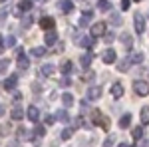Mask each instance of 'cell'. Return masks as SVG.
I'll use <instances>...</instances> for the list:
<instances>
[{
    "label": "cell",
    "instance_id": "6da1fadb",
    "mask_svg": "<svg viewBox=\"0 0 149 147\" xmlns=\"http://www.w3.org/2000/svg\"><path fill=\"white\" fill-rule=\"evenodd\" d=\"M133 91L141 98H145V95H149V84L143 82V79H135L133 82Z\"/></svg>",
    "mask_w": 149,
    "mask_h": 147
},
{
    "label": "cell",
    "instance_id": "7a4b0ae2",
    "mask_svg": "<svg viewBox=\"0 0 149 147\" xmlns=\"http://www.w3.org/2000/svg\"><path fill=\"white\" fill-rule=\"evenodd\" d=\"M133 28H135V32L137 34H143L145 32V18H143V14H135V18H133Z\"/></svg>",
    "mask_w": 149,
    "mask_h": 147
},
{
    "label": "cell",
    "instance_id": "3957f363",
    "mask_svg": "<svg viewBox=\"0 0 149 147\" xmlns=\"http://www.w3.org/2000/svg\"><path fill=\"white\" fill-rule=\"evenodd\" d=\"M16 84H18V76L12 74V76H8V78L2 82V90L4 91H12L14 88H16Z\"/></svg>",
    "mask_w": 149,
    "mask_h": 147
},
{
    "label": "cell",
    "instance_id": "277c9868",
    "mask_svg": "<svg viewBox=\"0 0 149 147\" xmlns=\"http://www.w3.org/2000/svg\"><path fill=\"white\" fill-rule=\"evenodd\" d=\"M16 64H18V68L22 70V72H26V70L30 68V60H28V56H26V54H24V50H20V52H18Z\"/></svg>",
    "mask_w": 149,
    "mask_h": 147
},
{
    "label": "cell",
    "instance_id": "5b68a950",
    "mask_svg": "<svg viewBox=\"0 0 149 147\" xmlns=\"http://www.w3.org/2000/svg\"><path fill=\"white\" fill-rule=\"evenodd\" d=\"M102 88H100V86H92V88H90V90H88V93H86V98H88V100H90V102H95V100H100V98H102Z\"/></svg>",
    "mask_w": 149,
    "mask_h": 147
},
{
    "label": "cell",
    "instance_id": "8992f818",
    "mask_svg": "<svg viewBox=\"0 0 149 147\" xmlns=\"http://www.w3.org/2000/svg\"><path fill=\"white\" fill-rule=\"evenodd\" d=\"M92 117H93V121H95L97 125H102L103 129H107V127H109V121H107V117H103V115H102V111H97V109H95V111L92 113Z\"/></svg>",
    "mask_w": 149,
    "mask_h": 147
},
{
    "label": "cell",
    "instance_id": "52a82bcc",
    "mask_svg": "<svg viewBox=\"0 0 149 147\" xmlns=\"http://www.w3.org/2000/svg\"><path fill=\"white\" fill-rule=\"evenodd\" d=\"M92 18H93V12L86 8V10L81 12V16H80V22H78V24H80V28H86L88 24L92 22Z\"/></svg>",
    "mask_w": 149,
    "mask_h": 147
},
{
    "label": "cell",
    "instance_id": "ba28073f",
    "mask_svg": "<svg viewBox=\"0 0 149 147\" xmlns=\"http://www.w3.org/2000/svg\"><path fill=\"white\" fill-rule=\"evenodd\" d=\"M90 34L95 38V36H105L107 32H105V22H97L92 26V30H90Z\"/></svg>",
    "mask_w": 149,
    "mask_h": 147
},
{
    "label": "cell",
    "instance_id": "9c48e42d",
    "mask_svg": "<svg viewBox=\"0 0 149 147\" xmlns=\"http://www.w3.org/2000/svg\"><path fill=\"white\" fill-rule=\"evenodd\" d=\"M16 131H18V139H22V141H30V139L36 137V133H32V131L26 129V127H18Z\"/></svg>",
    "mask_w": 149,
    "mask_h": 147
},
{
    "label": "cell",
    "instance_id": "30bf717a",
    "mask_svg": "<svg viewBox=\"0 0 149 147\" xmlns=\"http://www.w3.org/2000/svg\"><path fill=\"white\" fill-rule=\"evenodd\" d=\"M54 26H56V20H54V18H50V16L40 18V28H42V30H48V32H50Z\"/></svg>",
    "mask_w": 149,
    "mask_h": 147
},
{
    "label": "cell",
    "instance_id": "8fae6325",
    "mask_svg": "<svg viewBox=\"0 0 149 147\" xmlns=\"http://www.w3.org/2000/svg\"><path fill=\"white\" fill-rule=\"evenodd\" d=\"M115 50H111V48H107V50H103V54H102V60H103V64H113L115 62Z\"/></svg>",
    "mask_w": 149,
    "mask_h": 147
},
{
    "label": "cell",
    "instance_id": "7c38bea8",
    "mask_svg": "<svg viewBox=\"0 0 149 147\" xmlns=\"http://www.w3.org/2000/svg\"><path fill=\"white\" fill-rule=\"evenodd\" d=\"M26 115H28V119H30V121H34V123L40 121V111H38V107H36V105H30V107H28V111H26Z\"/></svg>",
    "mask_w": 149,
    "mask_h": 147
},
{
    "label": "cell",
    "instance_id": "4fadbf2b",
    "mask_svg": "<svg viewBox=\"0 0 149 147\" xmlns=\"http://www.w3.org/2000/svg\"><path fill=\"white\" fill-rule=\"evenodd\" d=\"M58 10L64 12V14L72 12V10H74V4H72V0H60V2H58Z\"/></svg>",
    "mask_w": 149,
    "mask_h": 147
},
{
    "label": "cell",
    "instance_id": "5bb4252c",
    "mask_svg": "<svg viewBox=\"0 0 149 147\" xmlns=\"http://www.w3.org/2000/svg\"><path fill=\"white\" fill-rule=\"evenodd\" d=\"M16 44V38L14 36H4L2 38V52H6V48H12Z\"/></svg>",
    "mask_w": 149,
    "mask_h": 147
},
{
    "label": "cell",
    "instance_id": "9a60e30c",
    "mask_svg": "<svg viewBox=\"0 0 149 147\" xmlns=\"http://www.w3.org/2000/svg\"><path fill=\"white\" fill-rule=\"evenodd\" d=\"M10 117H12V119H16V121H18V119H22V117H24V109L20 107V105H14V107H12V111H10Z\"/></svg>",
    "mask_w": 149,
    "mask_h": 147
},
{
    "label": "cell",
    "instance_id": "2e32d148",
    "mask_svg": "<svg viewBox=\"0 0 149 147\" xmlns=\"http://www.w3.org/2000/svg\"><path fill=\"white\" fill-rule=\"evenodd\" d=\"M60 70H62V74H64V76H68V74L74 72V64H72L70 60H64V62H62V66H60Z\"/></svg>",
    "mask_w": 149,
    "mask_h": 147
},
{
    "label": "cell",
    "instance_id": "e0dca14e",
    "mask_svg": "<svg viewBox=\"0 0 149 147\" xmlns=\"http://www.w3.org/2000/svg\"><path fill=\"white\" fill-rule=\"evenodd\" d=\"M111 95H113L115 100H119V98L123 95V86H121V84H113V86H111Z\"/></svg>",
    "mask_w": 149,
    "mask_h": 147
},
{
    "label": "cell",
    "instance_id": "ac0fdd59",
    "mask_svg": "<svg viewBox=\"0 0 149 147\" xmlns=\"http://www.w3.org/2000/svg\"><path fill=\"white\" fill-rule=\"evenodd\" d=\"M44 42H46L48 46H54L58 42V34L56 32H52V30H50V32H48L46 36H44Z\"/></svg>",
    "mask_w": 149,
    "mask_h": 147
},
{
    "label": "cell",
    "instance_id": "d6986e66",
    "mask_svg": "<svg viewBox=\"0 0 149 147\" xmlns=\"http://www.w3.org/2000/svg\"><path fill=\"white\" fill-rule=\"evenodd\" d=\"M92 60H93V56L92 54H84V56L80 58V64H81V68H90V66H92Z\"/></svg>",
    "mask_w": 149,
    "mask_h": 147
},
{
    "label": "cell",
    "instance_id": "ffe728a7",
    "mask_svg": "<svg viewBox=\"0 0 149 147\" xmlns=\"http://www.w3.org/2000/svg\"><path fill=\"white\" fill-rule=\"evenodd\" d=\"M97 10L100 12H109L111 10V2H109V0H100V2H97Z\"/></svg>",
    "mask_w": 149,
    "mask_h": 147
},
{
    "label": "cell",
    "instance_id": "44dd1931",
    "mask_svg": "<svg viewBox=\"0 0 149 147\" xmlns=\"http://www.w3.org/2000/svg\"><path fill=\"white\" fill-rule=\"evenodd\" d=\"M129 66H131V60H119V64H117V70H119V72H123V74H125V72H129Z\"/></svg>",
    "mask_w": 149,
    "mask_h": 147
},
{
    "label": "cell",
    "instance_id": "7402d4cb",
    "mask_svg": "<svg viewBox=\"0 0 149 147\" xmlns=\"http://www.w3.org/2000/svg\"><path fill=\"white\" fill-rule=\"evenodd\" d=\"M56 117H58V121H62V123H68V121H70V113L66 111V109L56 111Z\"/></svg>",
    "mask_w": 149,
    "mask_h": 147
},
{
    "label": "cell",
    "instance_id": "603a6c76",
    "mask_svg": "<svg viewBox=\"0 0 149 147\" xmlns=\"http://www.w3.org/2000/svg\"><path fill=\"white\" fill-rule=\"evenodd\" d=\"M54 72H56V68H54L52 64H44V66L40 68V74H42V76H52Z\"/></svg>",
    "mask_w": 149,
    "mask_h": 147
},
{
    "label": "cell",
    "instance_id": "cb8c5ba5",
    "mask_svg": "<svg viewBox=\"0 0 149 147\" xmlns=\"http://www.w3.org/2000/svg\"><path fill=\"white\" fill-rule=\"evenodd\" d=\"M30 8H32V2H30V0H22L20 6H18V16H20L22 12H28Z\"/></svg>",
    "mask_w": 149,
    "mask_h": 147
},
{
    "label": "cell",
    "instance_id": "d4e9b609",
    "mask_svg": "<svg viewBox=\"0 0 149 147\" xmlns=\"http://www.w3.org/2000/svg\"><path fill=\"white\" fill-rule=\"evenodd\" d=\"M109 22L113 24V26H121L123 20H121V16L117 14V12H111V16H109Z\"/></svg>",
    "mask_w": 149,
    "mask_h": 147
},
{
    "label": "cell",
    "instance_id": "484cf974",
    "mask_svg": "<svg viewBox=\"0 0 149 147\" xmlns=\"http://www.w3.org/2000/svg\"><path fill=\"white\" fill-rule=\"evenodd\" d=\"M129 123H131V115L125 113V115L119 119V127H121V129H125V127H129Z\"/></svg>",
    "mask_w": 149,
    "mask_h": 147
},
{
    "label": "cell",
    "instance_id": "4316f807",
    "mask_svg": "<svg viewBox=\"0 0 149 147\" xmlns=\"http://www.w3.org/2000/svg\"><path fill=\"white\" fill-rule=\"evenodd\" d=\"M62 103H64L66 107L74 105V95H72V93H64V95H62Z\"/></svg>",
    "mask_w": 149,
    "mask_h": 147
},
{
    "label": "cell",
    "instance_id": "83f0119b",
    "mask_svg": "<svg viewBox=\"0 0 149 147\" xmlns=\"http://www.w3.org/2000/svg\"><path fill=\"white\" fill-rule=\"evenodd\" d=\"M80 46H84V48H92V46H93V36H86V38H81Z\"/></svg>",
    "mask_w": 149,
    "mask_h": 147
},
{
    "label": "cell",
    "instance_id": "f1b7e54d",
    "mask_svg": "<svg viewBox=\"0 0 149 147\" xmlns=\"http://www.w3.org/2000/svg\"><path fill=\"white\" fill-rule=\"evenodd\" d=\"M34 58H44L46 56V48H32V52H30Z\"/></svg>",
    "mask_w": 149,
    "mask_h": 147
},
{
    "label": "cell",
    "instance_id": "f546056e",
    "mask_svg": "<svg viewBox=\"0 0 149 147\" xmlns=\"http://www.w3.org/2000/svg\"><path fill=\"white\" fill-rule=\"evenodd\" d=\"M74 131H76L74 127H66V129L62 131V139H64V141H68V139H72V135H74Z\"/></svg>",
    "mask_w": 149,
    "mask_h": 147
},
{
    "label": "cell",
    "instance_id": "4dcf8cb0",
    "mask_svg": "<svg viewBox=\"0 0 149 147\" xmlns=\"http://www.w3.org/2000/svg\"><path fill=\"white\" fill-rule=\"evenodd\" d=\"M119 40H121V44L125 46L127 50L131 48V36H129V34H121V36H119Z\"/></svg>",
    "mask_w": 149,
    "mask_h": 147
},
{
    "label": "cell",
    "instance_id": "1f68e13d",
    "mask_svg": "<svg viewBox=\"0 0 149 147\" xmlns=\"http://www.w3.org/2000/svg\"><path fill=\"white\" fill-rule=\"evenodd\" d=\"M143 131H145L143 127H135V129L131 131V135H133V139H135V141H139V139L143 137Z\"/></svg>",
    "mask_w": 149,
    "mask_h": 147
},
{
    "label": "cell",
    "instance_id": "d6a6232c",
    "mask_svg": "<svg viewBox=\"0 0 149 147\" xmlns=\"http://www.w3.org/2000/svg\"><path fill=\"white\" fill-rule=\"evenodd\" d=\"M129 60H131V62H135V64H141V62H143V54H141V52H133Z\"/></svg>",
    "mask_w": 149,
    "mask_h": 147
},
{
    "label": "cell",
    "instance_id": "836d02e7",
    "mask_svg": "<svg viewBox=\"0 0 149 147\" xmlns=\"http://www.w3.org/2000/svg\"><path fill=\"white\" fill-rule=\"evenodd\" d=\"M141 121H143V123H149V107L147 105L141 107Z\"/></svg>",
    "mask_w": 149,
    "mask_h": 147
},
{
    "label": "cell",
    "instance_id": "e575fe53",
    "mask_svg": "<svg viewBox=\"0 0 149 147\" xmlns=\"http://www.w3.org/2000/svg\"><path fill=\"white\" fill-rule=\"evenodd\" d=\"M103 42H105V44H113L115 42V34L113 32H107V34L103 36Z\"/></svg>",
    "mask_w": 149,
    "mask_h": 147
},
{
    "label": "cell",
    "instance_id": "d590c367",
    "mask_svg": "<svg viewBox=\"0 0 149 147\" xmlns=\"http://www.w3.org/2000/svg\"><path fill=\"white\" fill-rule=\"evenodd\" d=\"M34 133H36V137H44L46 135V127H44V125H38L34 129Z\"/></svg>",
    "mask_w": 149,
    "mask_h": 147
},
{
    "label": "cell",
    "instance_id": "8d00e7d4",
    "mask_svg": "<svg viewBox=\"0 0 149 147\" xmlns=\"http://www.w3.org/2000/svg\"><path fill=\"white\" fill-rule=\"evenodd\" d=\"M32 20H34L32 16H24L22 18V28H30V26H32Z\"/></svg>",
    "mask_w": 149,
    "mask_h": 147
},
{
    "label": "cell",
    "instance_id": "74e56055",
    "mask_svg": "<svg viewBox=\"0 0 149 147\" xmlns=\"http://www.w3.org/2000/svg\"><path fill=\"white\" fill-rule=\"evenodd\" d=\"M0 66H2V68H0V72H2V74H6V72H8V66H10V62H8V60H6V58H4V60H2V64H0Z\"/></svg>",
    "mask_w": 149,
    "mask_h": 147
},
{
    "label": "cell",
    "instance_id": "f35d334b",
    "mask_svg": "<svg viewBox=\"0 0 149 147\" xmlns=\"http://www.w3.org/2000/svg\"><path fill=\"white\" fill-rule=\"evenodd\" d=\"M70 84H72V82H70V78H68V76H64V78L60 79V86H62V88H68Z\"/></svg>",
    "mask_w": 149,
    "mask_h": 147
},
{
    "label": "cell",
    "instance_id": "ab89813d",
    "mask_svg": "<svg viewBox=\"0 0 149 147\" xmlns=\"http://www.w3.org/2000/svg\"><path fill=\"white\" fill-rule=\"evenodd\" d=\"M56 119H58V117H54V115H46L44 121H46V125H52V123H56Z\"/></svg>",
    "mask_w": 149,
    "mask_h": 147
},
{
    "label": "cell",
    "instance_id": "60d3db41",
    "mask_svg": "<svg viewBox=\"0 0 149 147\" xmlns=\"http://www.w3.org/2000/svg\"><path fill=\"white\" fill-rule=\"evenodd\" d=\"M131 6V0H121V10H129Z\"/></svg>",
    "mask_w": 149,
    "mask_h": 147
},
{
    "label": "cell",
    "instance_id": "b9f144b4",
    "mask_svg": "<svg viewBox=\"0 0 149 147\" xmlns=\"http://www.w3.org/2000/svg\"><path fill=\"white\" fill-rule=\"evenodd\" d=\"M113 139H115L113 135H109L107 139H105V143H103V147H111V145H113Z\"/></svg>",
    "mask_w": 149,
    "mask_h": 147
},
{
    "label": "cell",
    "instance_id": "7bdbcfd3",
    "mask_svg": "<svg viewBox=\"0 0 149 147\" xmlns=\"http://www.w3.org/2000/svg\"><path fill=\"white\" fill-rule=\"evenodd\" d=\"M18 100H22V93L20 91H14V102H18Z\"/></svg>",
    "mask_w": 149,
    "mask_h": 147
},
{
    "label": "cell",
    "instance_id": "ee69618b",
    "mask_svg": "<svg viewBox=\"0 0 149 147\" xmlns=\"http://www.w3.org/2000/svg\"><path fill=\"white\" fill-rule=\"evenodd\" d=\"M6 16H8V8L4 6V8H2V20H6Z\"/></svg>",
    "mask_w": 149,
    "mask_h": 147
},
{
    "label": "cell",
    "instance_id": "f6af8a7d",
    "mask_svg": "<svg viewBox=\"0 0 149 147\" xmlns=\"http://www.w3.org/2000/svg\"><path fill=\"white\" fill-rule=\"evenodd\" d=\"M32 90H34V91H42V86H38V84H34V86H32Z\"/></svg>",
    "mask_w": 149,
    "mask_h": 147
},
{
    "label": "cell",
    "instance_id": "bcb514c9",
    "mask_svg": "<svg viewBox=\"0 0 149 147\" xmlns=\"http://www.w3.org/2000/svg\"><path fill=\"white\" fill-rule=\"evenodd\" d=\"M141 147H149V139H143V143H141Z\"/></svg>",
    "mask_w": 149,
    "mask_h": 147
},
{
    "label": "cell",
    "instance_id": "7dc6e473",
    "mask_svg": "<svg viewBox=\"0 0 149 147\" xmlns=\"http://www.w3.org/2000/svg\"><path fill=\"white\" fill-rule=\"evenodd\" d=\"M117 147H129V145H127V143H119Z\"/></svg>",
    "mask_w": 149,
    "mask_h": 147
},
{
    "label": "cell",
    "instance_id": "c3c4849f",
    "mask_svg": "<svg viewBox=\"0 0 149 147\" xmlns=\"http://www.w3.org/2000/svg\"><path fill=\"white\" fill-rule=\"evenodd\" d=\"M36 2H40V4H46L48 0H36Z\"/></svg>",
    "mask_w": 149,
    "mask_h": 147
},
{
    "label": "cell",
    "instance_id": "681fc988",
    "mask_svg": "<svg viewBox=\"0 0 149 147\" xmlns=\"http://www.w3.org/2000/svg\"><path fill=\"white\" fill-rule=\"evenodd\" d=\"M2 2H6V0H2Z\"/></svg>",
    "mask_w": 149,
    "mask_h": 147
},
{
    "label": "cell",
    "instance_id": "f907efd6",
    "mask_svg": "<svg viewBox=\"0 0 149 147\" xmlns=\"http://www.w3.org/2000/svg\"><path fill=\"white\" fill-rule=\"evenodd\" d=\"M135 2H139V0H135Z\"/></svg>",
    "mask_w": 149,
    "mask_h": 147
}]
</instances>
